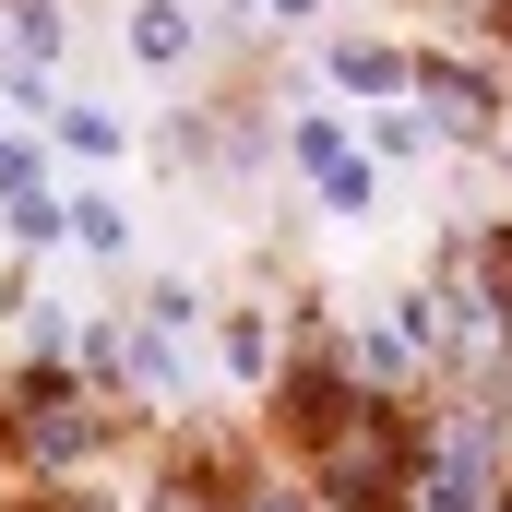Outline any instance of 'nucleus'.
Wrapping results in <instances>:
<instances>
[{"mask_svg":"<svg viewBox=\"0 0 512 512\" xmlns=\"http://www.w3.org/2000/svg\"><path fill=\"white\" fill-rule=\"evenodd\" d=\"M12 36H24V60H48V48H60V12H48V0H24V12H12Z\"/></svg>","mask_w":512,"mask_h":512,"instance_id":"nucleus-11","label":"nucleus"},{"mask_svg":"<svg viewBox=\"0 0 512 512\" xmlns=\"http://www.w3.org/2000/svg\"><path fill=\"white\" fill-rule=\"evenodd\" d=\"M24 453H36V465H84V453H96V405L72 382H36L24 393Z\"/></svg>","mask_w":512,"mask_h":512,"instance_id":"nucleus-3","label":"nucleus"},{"mask_svg":"<svg viewBox=\"0 0 512 512\" xmlns=\"http://www.w3.org/2000/svg\"><path fill=\"white\" fill-rule=\"evenodd\" d=\"M227 370H239V382H262V370H274V322H262V310H239V322H227Z\"/></svg>","mask_w":512,"mask_h":512,"instance_id":"nucleus-9","label":"nucleus"},{"mask_svg":"<svg viewBox=\"0 0 512 512\" xmlns=\"http://www.w3.org/2000/svg\"><path fill=\"white\" fill-rule=\"evenodd\" d=\"M322 489L346 512H405L417 501V429L393 417V393L346 405V429H322Z\"/></svg>","mask_w":512,"mask_h":512,"instance_id":"nucleus-1","label":"nucleus"},{"mask_svg":"<svg viewBox=\"0 0 512 512\" xmlns=\"http://www.w3.org/2000/svg\"><path fill=\"white\" fill-rule=\"evenodd\" d=\"M239 512H310V501H286V489H251V501H239Z\"/></svg>","mask_w":512,"mask_h":512,"instance_id":"nucleus-13","label":"nucleus"},{"mask_svg":"<svg viewBox=\"0 0 512 512\" xmlns=\"http://www.w3.org/2000/svg\"><path fill=\"white\" fill-rule=\"evenodd\" d=\"M453 12H477V24H501V12H512V0H453Z\"/></svg>","mask_w":512,"mask_h":512,"instance_id":"nucleus-15","label":"nucleus"},{"mask_svg":"<svg viewBox=\"0 0 512 512\" xmlns=\"http://www.w3.org/2000/svg\"><path fill=\"white\" fill-rule=\"evenodd\" d=\"M262 12H286V24H310V12H322V0H262Z\"/></svg>","mask_w":512,"mask_h":512,"instance_id":"nucleus-14","label":"nucleus"},{"mask_svg":"<svg viewBox=\"0 0 512 512\" xmlns=\"http://www.w3.org/2000/svg\"><path fill=\"white\" fill-rule=\"evenodd\" d=\"M346 370H358L370 393H417V370H429V346H417V322L393 310V322H358V334H346Z\"/></svg>","mask_w":512,"mask_h":512,"instance_id":"nucleus-5","label":"nucleus"},{"mask_svg":"<svg viewBox=\"0 0 512 512\" xmlns=\"http://www.w3.org/2000/svg\"><path fill=\"white\" fill-rule=\"evenodd\" d=\"M155 334H167V322H143V334H120V346H108V370H120L131 393H179V358H167Z\"/></svg>","mask_w":512,"mask_h":512,"instance_id":"nucleus-7","label":"nucleus"},{"mask_svg":"<svg viewBox=\"0 0 512 512\" xmlns=\"http://www.w3.org/2000/svg\"><path fill=\"white\" fill-rule=\"evenodd\" d=\"M60 131H72L84 155H120V120H108V108H72V120H60Z\"/></svg>","mask_w":512,"mask_h":512,"instance_id":"nucleus-12","label":"nucleus"},{"mask_svg":"<svg viewBox=\"0 0 512 512\" xmlns=\"http://www.w3.org/2000/svg\"><path fill=\"white\" fill-rule=\"evenodd\" d=\"M417 108L453 131V143H489V131H501V96H489V72H465V60H417Z\"/></svg>","mask_w":512,"mask_h":512,"instance_id":"nucleus-2","label":"nucleus"},{"mask_svg":"<svg viewBox=\"0 0 512 512\" xmlns=\"http://www.w3.org/2000/svg\"><path fill=\"white\" fill-rule=\"evenodd\" d=\"M501 512H512V477H501Z\"/></svg>","mask_w":512,"mask_h":512,"instance_id":"nucleus-16","label":"nucleus"},{"mask_svg":"<svg viewBox=\"0 0 512 512\" xmlns=\"http://www.w3.org/2000/svg\"><path fill=\"white\" fill-rule=\"evenodd\" d=\"M334 72H346L358 96H393V84H405V60H393V48H370V36H346V48H334Z\"/></svg>","mask_w":512,"mask_h":512,"instance_id":"nucleus-8","label":"nucleus"},{"mask_svg":"<svg viewBox=\"0 0 512 512\" xmlns=\"http://www.w3.org/2000/svg\"><path fill=\"white\" fill-rule=\"evenodd\" d=\"M131 60H143V72L191 60V12H179V0H143V12H131Z\"/></svg>","mask_w":512,"mask_h":512,"instance_id":"nucleus-6","label":"nucleus"},{"mask_svg":"<svg viewBox=\"0 0 512 512\" xmlns=\"http://www.w3.org/2000/svg\"><path fill=\"white\" fill-rule=\"evenodd\" d=\"M298 167H310L322 215H370V155H346V131H334V120H298Z\"/></svg>","mask_w":512,"mask_h":512,"instance_id":"nucleus-4","label":"nucleus"},{"mask_svg":"<svg viewBox=\"0 0 512 512\" xmlns=\"http://www.w3.org/2000/svg\"><path fill=\"white\" fill-rule=\"evenodd\" d=\"M72 239H84V251H120L131 227H120V203H96V191H84V203H72Z\"/></svg>","mask_w":512,"mask_h":512,"instance_id":"nucleus-10","label":"nucleus"},{"mask_svg":"<svg viewBox=\"0 0 512 512\" xmlns=\"http://www.w3.org/2000/svg\"><path fill=\"white\" fill-rule=\"evenodd\" d=\"M0 155H12V143H0Z\"/></svg>","mask_w":512,"mask_h":512,"instance_id":"nucleus-17","label":"nucleus"}]
</instances>
